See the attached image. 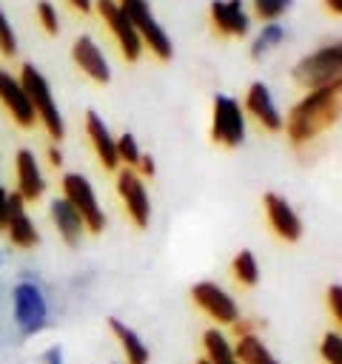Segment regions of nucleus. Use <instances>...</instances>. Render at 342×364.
<instances>
[{
  "label": "nucleus",
  "mask_w": 342,
  "mask_h": 364,
  "mask_svg": "<svg viewBox=\"0 0 342 364\" xmlns=\"http://www.w3.org/2000/svg\"><path fill=\"white\" fill-rule=\"evenodd\" d=\"M336 117H339V82L308 91L288 111V119H282V128L294 145H305L316 139L328 125H333Z\"/></svg>",
  "instance_id": "obj_1"
},
{
  "label": "nucleus",
  "mask_w": 342,
  "mask_h": 364,
  "mask_svg": "<svg viewBox=\"0 0 342 364\" xmlns=\"http://www.w3.org/2000/svg\"><path fill=\"white\" fill-rule=\"evenodd\" d=\"M339 71H342V46H322L314 54L302 57L294 65V80L296 85H302L305 91H316V88H328L339 82Z\"/></svg>",
  "instance_id": "obj_2"
},
{
  "label": "nucleus",
  "mask_w": 342,
  "mask_h": 364,
  "mask_svg": "<svg viewBox=\"0 0 342 364\" xmlns=\"http://www.w3.org/2000/svg\"><path fill=\"white\" fill-rule=\"evenodd\" d=\"M17 80H20L23 91H26L31 108H34V117L46 125L48 136L60 142V139L66 136V125H63V117H60V111H57V105H54V97H51V88H48L46 77H43L31 63H26V65L20 68V77H17Z\"/></svg>",
  "instance_id": "obj_3"
},
{
  "label": "nucleus",
  "mask_w": 342,
  "mask_h": 364,
  "mask_svg": "<svg viewBox=\"0 0 342 364\" xmlns=\"http://www.w3.org/2000/svg\"><path fill=\"white\" fill-rule=\"evenodd\" d=\"M11 310H14V324L23 330V336H34L37 330L46 327L48 318V304L43 290L34 282H20L11 290Z\"/></svg>",
  "instance_id": "obj_4"
},
{
  "label": "nucleus",
  "mask_w": 342,
  "mask_h": 364,
  "mask_svg": "<svg viewBox=\"0 0 342 364\" xmlns=\"http://www.w3.org/2000/svg\"><path fill=\"white\" fill-rule=\"evenodd\" d=\"M60 188H63V199L80 213L86 230L88 233H100L103 225H105V216H103V208H100V202L94 196L91 182L86 176H80V173H63Z\"/></svg>",
  "instance_id": "obj_5"
},
{
  "label": "nucleus",
  "mask_w": 342,
  "mask_h": 364,
  "mask_svg": "<svg viewBox=\"0 0 342 364\" xmlns=\"http://www.w3.org/2000/svg\"><path fill=\"white\" fill-rule=\"evenodd\" d=\"M211 139L225 148H237L245 139V111L234 97H225V94L214 97Z\"/></svg>",
  "instance_id": "obj_6"
},
{
  "label": "nucleus",
  "mask_w": 342,
  "mask_h": 364,
  "mask_svg": "<svg viewBox=\"0 0 342 364\" xmlns=\"http://www.w3.org/2000/svg\"><path fill=\"white\" fill-rule=\"evenodd\" d=\"M117 6L125 11V17L131 20V26L137 28L142 46H148V51H154L160 60H168L171 57V40L162 31V26L154 20V14L148 11V3L145 0H120Z\"/></svg>",
  "instance_id": "obj_7"
},
{
  "label": "nucleus",
  "mask_w": 342,
  "mask_h": 364,
  "mask_svg": "<svg viewBox=\"0 0 342 364\" xmlns=\"http://www.w3.org/2000/svg\"><path fill=\"white\" fill-rule=\"evenodd\" d=\"M191 299L217 324H234V321H239V307H237L234 296L225 287H219L217 282H197L191 287Z\"/></svg>",
  "instance_id": "obj_8"
},
{
  "label": "nucleus",
  "mask_w": 342,
  "mask_h": 364,
  "mask_svg": "<svg viewBox=\"0 0 342 364\" xmlns=\"http://www.w3.org/2000/svg\"><path fill=\"white\" fill-rule=\"evenodd\" d=\"M97 11H100L103 23L111 28V34H114L123 57L128 63H137L140 54H142V40H140L137 28L131 26V20L125 17V11L117 6V0H97Z\"/></svg>",
  "instance_id": "obj_9"
},
{
  "label": "nucleus",
  "mask_w": 342,
  "mask_h": 364,
  "mask_svg": "<svg viewBox=\"0 0 342 364\" xmlns=\"http://www.w3.org/2000/svg\"><path fill=\"white\" fill-rule=\"evenodd\" d=\"M117 196L128 213V219L134 222V228H145L148 216H151V205H148V191L142 185V176L131 168H120L117 171Z\"/></svg>",
  "instance_id": "obj_10"
},
{
  "label": "nucleus",
  "mask_w": 342,
  "mask_h": 364,
  "mask_svg": "<svg viewBox=\"0 0 342 364\" xmlns=\"http://www.w3.org/2000/svg\"><path fill=\"white\" fill-rule=\"evenodd\" d=\"M262 205H265V216H268L271 230L282 242H299V236H302V219L296 216V210L291 208V202L285 196H279V193H265L262 196Z\"/></svg>",
  "instance_id": "obj_11"
},
{
  "label": "nucleus",
  "mask_w": 342,
  "mask_h": 364,
  "mask_svg": "<svg viewBox=\"0 0 342 364\" xmlns=\"http://www.w3.org/2000/svg\"><path fill=\"white\" fill-rule=\"evenodd\" d=\"M0 102H3V108L11 114V119H14L20 128H31V125L37 122L34 108H31V102H28V97H26L23 85H20V80L11 77V74L3 71V68H0Z\"/></svg>",
  "instance_id": "obj_12"
},
{
  "label": "nucleus",
  "mask_w": 342,
  "mask_h": 364,
  "mask_svg": "<svg viewBox=\"0 0 342 364\" xmlns=\"http://www.w3.org/2000/svg\"><path fill=\"white\" fill-rule=\"evenodd\" d=\"M245 111L265 128V131H282V114L276 111L274 100H271V91L265 82H251L248 94H245Z\"/></svg>",
  "instance_id": "obj_13"
},
{
  "label": "nucleus",
  "mask_w": 342,
  "mask_h": 364,
  "mask_svg": "<svg viewBox=\"0 0 342 364\" xmlns=\"http://www.w3.org/2000/svg\"><path fill=\"white\" fill-rule=\"evenodd\" d=\"M71 57H74L77 68H80L83 74H88L94 82H108V80H111L108 63H105L100 46H97L88 34H83V37L74 40V46H71Z\"/></svg>",
  "instance_id": "obj_14"
},
{
  "label": "nucleus",
  "mask_w": 342,
  "mask_h": 364,
  "mask_svg": "<svg viewBox=\"0 0 342 364\" xmlns=\"http://www.w3.org/2000/svg\"><path fill=\"white\" fill-rule=\"evenodd\" d=\"M14 165H17V193L23 196V202H37L46 191V179H43V171H40L34 154L28 148L17 151Z\"/></svg>",
  "instance_id": "obj_15"
},
{
  "label": "nucleus",
  "mask_w": 342,
  "mask_h": 364,
  "mask_svg": "<svg viewBox=\"0 0 342 364\" xmlns=\"http://www.w3.org/2000/svg\"><path fill=\"white\" fill-rule=\"evenodd\" d=\"M6 233H9V242L17 245V247H34L40 242V233H37L34 222L26 216L20 193H9V225H6Z\"/></svg>",
  "instance_id": "obj_16"
},
{
  "label": "nucleus",
  "mask_w": 342,
  "mask_h": 364,
  "mask_svg": "<svg viewBox=\"0 0 342 364\" xmlns=\"http://www.w3.org/2000/svg\"><path fill=\"white\" fill-rule=\"evenodd\" d=\"M86 131H88L91 148H94L97 159L103 162V168H105V171H117V168H120V159H117L114 136H111L108 125L103 122V117H100L97 111H88V114H86Z\"/></svg>",
  "instance_id": "obj_17"
},
{
  "label": "nucleus",
  "mask_w": 342,
  "mask_h": 364,
  "mask_svg": "<svg viewBox=\"0 0 342 364\" xmlns=\"http://www.w3.org/2000/svg\"><path fill=\"white\" fill-rule=\"evenodd\" d=\"M211 23L217 34H248V14L242 11V0H214Z\"/></svg>",
  "instance_id": "obj_18"
},
{
  "label": "nucleus",
  "mask_w": 342,
  "mask_h": 364,
  "mask_svg": "<svg viewBox=\"0 0 342 364\" xmlns=\"http://www.w3.org/2000/svg\"><path fill=\"white\" fill-rule=\"evenodd\" d=\"M51 222H54V228H57V233L63 236V242L68 245V247H77L80 245V239H83V233H86V225H83V219H80V213L60 196V199H51Z\"/></svg>",
  "instance_id": "obj_19"
},
{
  "label": "nucleus",
  "mask_w": 342,
  "mask_h": 364,
  "mask_svg": "<svg viewBox=\"0 0 342 364\" xmlns=\"http://www.w3.org/2000/svg\"><path fill=\"white\" fill-rule=\"evenodd\" d=\"M108 327L114 333V338L120 341L123 353H125V364H148V347L145 341L120 318H108Z\"/></svg>",
  "instance_id": "obj_20"
},
{
  "label": "nucleus",
  "mask_w": 342,
  "mask_h": 364,
  "mask_svg": "<svg viewBox=\"0 0 342 364\" xmlns=\"http://www.w3.org/2000/svg\"><path fill=\"white\" fill-rule=\"evenodd\" d=\"M231 347H234V358H237L239 364H279L276 355H274V353L262 344V338L254 336V333L239 336L237 344H231Z\"/></svg>",
  "instance_id": "obj_21"
},
{
  "label": "nucleus",
  "mask_w": 342,
  "mask_h": 364,
  "mask_svg": "<svg viewBox=\"0 0 342 364\" xmlns=\"http://www.w3.org/2000/svg\"><path fill=\"white\" fill-rule=\"evenodd\" d=\"M202 347H205V358L211 364H239L234 358V347H231L228 336L222 330H217V327H208L202 333Z\"/></svg>",
  "instance_id": "obj_22"
},
{
  "label": "nucleus",
  "mask_w": 342,
  "mask_h": 364,
  "mask_svg": "<svg viewBox=\"0 0 342 364\" xmlns=\"http://www.w3.org/2000/svg\"><path fill=\"white\" fill-rule=\"evenodd\" d=\"M231 276H234V282L242 284V287H254V284L259 282V264H256V259H254L251 250H239V253L234 256V262H231Z\"/></svg>",
  "instance_id": "obj_23"
},
{
  "label": "nucleus",
  "mask_w": 342,
  "mask_h": 364,
  "mask_svg": "<svg viewBox=\"0 0 342 364\" xmlns=\"http://www.w3.org/2000/svg\"><path fill=\"white\" fill-rule=\"evenodd\" d=\"M282 37H285V31H282V26H276V23H268V26H262V31L256 34V40H254V48H251V57L254 60H259L268 48H274L276 43H282Z\"/></svg>",
  "instance_id": "obj_24"
},
{
  "label": "nucleus",
  "mask_w": 342,
  "mask_h": 364,
  "mask_svg": "<svg viewBox=\"0 0 342 364\" xmlns=\"http://www.w3.org/2000/svg\"><path fill=\"white\" fill-rule=\"evenodd\" d=\"M114 148H117V159L120 162H125V168H137V162H140V148H137V139L131 136V134H123V136H117L114 139Z\"/></svg>",
  "instance_id": "obj_25"
},
{
  "label": "nucleus",
  "mask_w": 342,
  "mask_h": 364,
  "mask_svg": "<svg viewBox=\"0 0 342 364\" xmlns=\"http://www.w3.org/2000/svg\"><path fill=\"white\" fill-rule=\"evenodd\" d=\"M319 355L325 364H342V336L339 330H328L319 344Z\"/></svg>",
  "instance_id": "obj_26"
},
{
  "label": "nucleus",
  "mask_w": 342,
  "mask_h": 364,
  "mask_svg": "<svg viewBox=\"0 0 342 364\" xmlns=\"http://www.w3.org/2000/svg\"><path fill=\"white\" fill-rule=\"evenodd\" d=\"M291 0H254V14L259 20H276L282 11H288Z\"/></svg>",
  "instance_id": "obj_27"
},
{
  "label": "nucleus",
  "mask_w": 342,
  "mask_h": 364,
  "mask_svg": "<svg viewBox=\"0 0 342 364\" xmlns=\"http://www.w3.org/2000/svg\"><path fill=\"white\" fill-rule=\"evenodd\" d=\"M0 54H6V57H14L17 54V37H14L11 23L6 20L3 9H0Z\"/></svg>",
  "instance_id": "obj_28"
},
{
  "label": "nucleus",
  "mask_w": 342,
  "mask_h": 364,
  "mask_svg": "<svg viewBox=\"0 0 342 364\" xmlns=\"http://www.w3.org/2000/svg\"><path fill=\"white\" fill-rule=\"evenodd\" d=\"M37 17H40L46 34H57L60 23H57V11H54V6H51L48 0H40V3H37Z\"/></svg>",
  "instance_id": "obj_29"
},
{
  "label": "nucleus",
  "mask_w": 342,
  "mask_h": 364,
  "mask_svg": "<svg viewBox=\"0 0 342 364\" xmlns=\"http://www.w3.org/2000/svg\"><path fill=\"white\" fill-rule=\"evenodd\" d=\"M328 307H331L333 321L339 324V321H342V287H339V284H331V287H328Z\"/></svg>",
  "instance_id": "obj_30"
},
{
  "label": "nucleus",
  "mask_w": 342,
  "mask_h": 364,
  "mask_svg": "<svg viewBox=\"0 0 342 364\" xmlns=\"http://www.w3.org/2000/svg\"><path fill=\"white\" fill-rule=\"evenodd\" d=\"M6 225H9V191L0 185V228L6 230Z\"/></svg>",
  "instance_id": "obj_31"
},
{
  "label": "nucleus",
  "mask_w": 342,
  "mask_h": 364,
  "mask_svg": "<svg viewBox=\"0 0 342 364\" xmlns=\"http://www.w3.org/2000/svg\"><path fill=\"white\" fill-rule=\"evenodd\" d=\"M137 168L145 173V176H154V159L145 154V156H140V162H137Z\"/></svg>",
  "instance_id": "obj_32"
},
{
  "label": "nucleus",
  "mask_w": 342,
  "mask_h": 364,
  "mask_svg": "<svg viewBox=\"0 0 342 364\" xmlns=\"http://www.w3.org/2000/svg\"><path fill=\"white\" fill-rule=\"evenodd\" d=\"M46 364H63V353H60V347L46 350Z\"/></svg>",
  "instance_id": "obj_33"
},
{
  "label": "nucleus",
  "mask_w": 342,
  "mask_h": 364,
  "mask_svg": "<svg viewBox=\"0 0 342 364\" xmlns=\"http://www.w3.org/2000/svg\"><path fill=\"white\" fill-rule=\"evenodd\" d=\"M48 162H51L54 168H60V165H63V154H60V148H57V145H51V148H48Z\"/></svg>",
  "instance_id": "obj_34"
},
{
  "label": "nucleus",
  "mask_w": 342,
  "mask_h": 364,
  "mask_svg": "<svg viewBox=\"0 0 342 364\" xmlns=\"http://www.w3.org/2000/svg\"><path fill=\"white\" fill-rule=\"evenodd\" d=\"M325 6H328V11H333V14L342 11V0H325Z\"/></svg>",
  "instance_id": "obj_35"
},
{
  "label": "nucleus",
  "mask_w": 342,
  "mask_h": 364,
  "mask_svg": "<svg viewBox=\"0 0 342 364\" xmlns=\"http://www.w3.org/2000/svg\"><path fill=\"white\" fill-rule=\"evenodd\" d=\"M71 6L80 9V11H88L91 9V0H71Z\"/></svg>",
  "instance_id": "obj_36"
},
{
  "label": "nucleus",
  "mask_w": 342,
  "mask_h": 364,
  "mask_svg": "<svg viewBox=\"0 0 342 364\" xmlns=\"http://www.w3.org/2000/svg\"><path fill=\"white\" fill-rule=\"evenodd\" d=\"M197 364H211V361H208V358L202 355V358H197Z\"/></svg>",
  "instance_id": "obj_37"
}]
</instances>
